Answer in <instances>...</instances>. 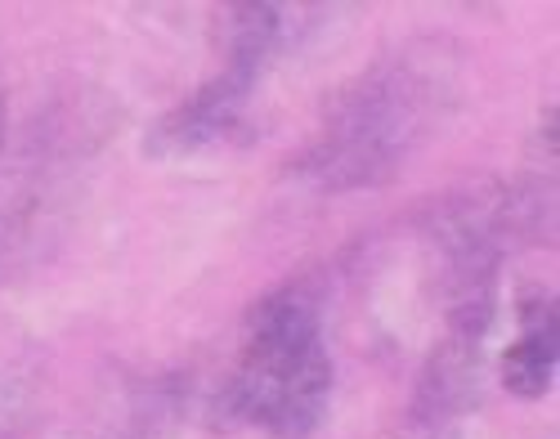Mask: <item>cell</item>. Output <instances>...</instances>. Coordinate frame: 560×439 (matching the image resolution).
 Returning a JSON list of instances; mask_svg holds the SVG:
<instances>
[{"label":"cell","mask_w":560,"mask_h":439,"mask_svg":"<svg viewBox=\"0 0 560 439\" xmlns=\"http://www.w3.org/2000/svg\"><path fill=\"white\" fill-rule=\"evenodd\" d=\"M332 404V355L310 291L265 297L243 336V355L224 385V408L269 439H314Z\"/></svg>","instance_id":"2"},{"label":"cell","mask_w":560,"mask_h":439,"mask_svg":"<svg viewBox=\"0 0 560 439\" xmlns=\"http://www.w3.org/2000/svg\"><path fill=\"white\" fill-rule=\"evenodd\" d=\"M457 63L444 45H408L346 81L314 143L296 158V175L323 193H359L390 184L457 108Z\"/></svg>","instance_id":"1"},{"label":"cell","mask_w":560,"mask_h":439,"mask_svg":"<svg viewBox=\"0 0 560 439\" xmlns=\"http://www.w3.org/2000/svg\"><path fill=\"white\" fill-rule=\"evenodd\" d=\"M5 130H10V108H5V90H0V149H5Z\"/></svg>","instance_id":"5"},{"label":"cell","mask_w":560,"mask_h":439,"mask_svg":"<svg viewBox=\"0 0 560 439\" xmlns=\"http://www.w3.org/2000/svg\"><path fill=\"white\" fill-rule=\"evenodd\" d=\"M516 319H521V332L516 340L502 350V363H498V377H502V390L511 400H542L551 395L556 385V368H560V323H556V301L547 291H529L516 305Z\"/></svg>","instance_id":"4"},{"label":"cell","mask_w":560,"mask_h":439,"mask_svg":"<svg viewBox=\"0 0 560 439\" xmlns=\"http://www.w3.org/2000/svg\"><path fill=\"white\" fill-rule=\"evenodd\" d=\"M265 72L269 68L252 59H224V68L211 81H202L194 94H184L175 108H166L149 126L139 153L149 162H184V158H198V153H211L220 143H229L243 130L247 104L256 100Z\"/></svg>","instance_id":"3"}]
</instances>
